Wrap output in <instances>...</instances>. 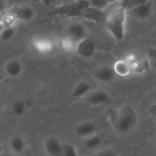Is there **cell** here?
I'll return each instance as SVG.
<instances>
[{
  "label": "cell",
  "mask_w": 156,
  "mask_h": 156,
  "mask_svg": "<svg viewBox=\"0 0 156 156\" xmlns=\"http://www.w3.org/2000/svg\"><path fill=\"white\" fill-rule=\"evenodd\" d=\"M88 7V0H75V1L61 3L53 8L51 15L64 18H82L85 10Z\"/></svg>",
  "instance_id": "3957f363"
},
{
  "label": "cell",
  "mask_w": 156,
  "mask_h": 156,
  "mask_svg": "<svg viewBox=\"0 0 156 156\" xmlns=\"http://www.w3.org/2000/svg\"><path fill=\"white\" fill-rule=\"evenodd\" d=\"M147 56L149 60H151L153 62H156V48L155 47H150L147 49Z\"/></svg>",
  "instance_id": "d4e9b609"
},
{
  "label": "cell",
  "mask_w": 156,
  "mask_h": 156,
  "mask_svg": "<svg viewBox=\"0 0 156 156\" xmlns=\"http://www.w3.org/2000/svg\"><path fill=\"white\" fill-rule=\"evenodd\" d=\"M34 48L40 53H48L52 50V43L49 39L45 38H38L33 41Z\"/></svg>",
  "instance_id": "e0dca14e"
},
{
  "label": "cell",
  "mask_w": 156,
  "mask_h": 156,
  "mask_svg": "<svg viewBox=\"0 0 156 156\" xmlns=\"http://www.w3.org/2000/svg\"><path fill=\"white\" fill-rule=\"evenodd\" d=\"M1 108H2V107H1V104H0V112H1Z\"/></svg>",
  "instance_id": "e575fe53"
},
{
  "label": "cell",
  "mask_w": 156,
  "mask_h": 156,
  "mask_svg": "<svg viewBox=\"0 0 156 156\" xmlns=\"http://www.w3.org/2000/svg\"><path fill=\"white\" fill-rule=\"evenodd\" d=\"M3 13V3L0 1V15Z\"/></svg>",
  "instance_id": "f1b7e54d"
},
{
  "label": "cell",
  "mask_w": 156,
  "mask_h": 156,
  "mask_svg": "<svg viewBox=\"0 0 156 156\" xmlns=\"http://www.w3.org/2000/svg\"><path fill=\"white\" fill-rule=\"evenodd\" d=\"M89 1V6L100 9H107L109 7V3L107 0H88Z\"/></svg>",
  "instance_id": "cb8c5ba5"
},
{
  "label": "cell",
  "mask_w": 156,
  "mask_h": 156,
  "mask_svg": "<svg viewBox=\"0 0 156 156\" xmlns=\"http://www.w3.org/2000/svg\"><path fill=\"white\" fill-rule=\"evenodd\" d=\"M32 2H34V3H40V2H41L42 0H31Z\"/></svg>",
  "instance_id": "1f68e13d"
},
{
  "label": "cell",
  "mask_w": 156,
  "mask_h": 156,
  "mask_svg": "<svg viewBox=\"0 0 156 156\" xmlns=\"http://www.w3.org/2000/svg\"><path fill=\"white\" fill-rule=\"evenodd\" d=\"M108 14V13L105 9H100L89 6L85 10L82 18L87 21H91L95 23H102V22L105 23Z\"/></svg>",
  "instance_id": "52a82bcc"
},
{
  "label": "cell",
  "mask_w": 156,
  "mask_h": 156,
  "mask_svg": "<svg viewBox=\"0 0 156 156\" xmlns=\"http://www.w3.org/2000/svg\"><path fill=\"white\" fill-rule=\"evenodd\" d=\"M93 74H94L95 79H97L98 81L102 82V83H108V82L113 80L116 75L113 66H110V65L98 66L95 70Z\"/></svg>",
  "instance_id": "7c38bea8"
},
{
  "label": "cell",
  "mask_w": 156,
  "mask_h": 156,
  "mask_svg": "<svg viewBox=\"0 0 156 156\" xmlns=\"http://www.w3.org/2000/svg\"><path fill=\"white\" fill-rule=\"evenodd\" d=\"M66 34L75 42H79L87 37V28L81 22H73L66 29Z\"/></svg>",
  "instance_id": "ba28073f"
},
{
  "label": "cell",
  "mask_w": 156,
  "mask_h": 156,
  "mask_svg": "<svg viewBox=\"0 0 156 156\" xmlns=\"http://www.w3.org/2000/svg\"><path fill=\"white\" fill-rule=\"evenodd\" d=\"M28 109V102L24 99H18L11 105V113L16 117H20L25 114Z\"/></svg>",
  "instance_id": "ac0fdd59"
},
{
  "label": "cell",
  "mask_w": 156,
  "mask_h": 156,
  "mask_svg": "<svg viewBox=\"0 0 156 156\" xmlns=\"http://www.w3.org/2000/svg\"><path fill=\"white\" fill-rule=\"evenodd\" d=\"M128 11L120 4L113 9L107 17L105 26L110 35L118 41L124 40L126 35V20Z\"/></svg>",
  "instance_id": "7a4b0ae2"
},
{
  "label": "cell",
  "mask_w": 156,
  "mask_h": 156,
  "mask_svg": "<svg viewBox=\"0 0 156 156\" xmlns=\"http://www.w3.org/2000/svg\"><path fill=\"white\" fill-rule=\"evenodd\" d=\"M113 69H114L116 75H119L120 77H127L132 73L133 66L128 60L121 59V60L117 61L114 63Z\"/></svg>",
  "instance_id": "4fadbf2b"
},
{
  "label": "cell",
  "mask_w": 156,
  "mask_h": 156,
  "mask_svg": "<svg viewBox=\"0 0 156 156\" xmlns=\"http://www.w3.org/2000/svg\"><path fill=\"white\" fill-rule=\"evenodd\" d=\"M102 141H103L102 137L98 133H96L85 139V147L87 150L94 151V150H97L102 144Z\"/></svg>",
  "instance_id": "d6986e66"
},
{
  "label": "cell",
  "mask_w": 156,
  "mask_h": 156,
  "mask_svg": "<svg viewBox=\"0 0 156 156\" xmlns=\"http://www.w3.org/2000/svg\"><path fill=\"white\" fill-rule=\"evenodd\" d=\"M61 3H66V2H71V1H75V0H61ZM60 3V4H61Z\"/></svg>",
  "instance_id": "f546056e"
},
{
  "label": "cell",
  "mask_w": 156,
  "mask_h": 156,
  "mask_svg": "<svg viewBox=\"0 0 156 156\" xmlns=\"http://www.w3.org/2000/svg\"><path fill=\"white\" fill-rule=\"evenodd\" d=\"M148 112L151 117L156 119V103H152L151 105L149 106L148 108Z\"/></svg>",
  "instance_id": "4316f807"
},
{
  "label": "cell",
  "mask_w": 156,
  "mask_h": 156,
  "mask_svg": "<svg viewBox=\"0 0 156 156\" xmlns=\"http://www.w3.org/2000/svg\"><path fill=\"white\" fill-rule=\"evenodd\" d=\"M96 156H116V153L112 150L106 149V150H102V151H98L96 154Z\"/></svg>",
  "instance_id": "484cf974"
},
{
  "label": "cell",
  "mask_w": 156,
  "mask_h": 156,
  "mask_svg": "<svg viewBox=\"0 0 156 156\" xmlns=\"http://www.w3.org/2000/svg\"><path fill=\"white\" fill-rule=\"evenodd\" d=\"M62 156H79L77 148L72 143H63Z\"/></svg>",
  "instance_id": "7402d4cb"
},
{
  "label": "cell",
  "mask_w": 156,
  "mask_h": 156,
  "mask_svg": "<svg viewBox=\"0 0 156 156\" xmlns=\"http://www.w3.org/2000/svg\"><path fill=\"white\" fill-rule=\"evenodd\" d=\"M63 142L56 136H50L44 141V150L49 156H62Z\"/></svg>",
  "instance_id": "8992f818"
},
{
  "label": "cell",
  "mask_w": 156,
  "mask_h": 156,
  "mask_svg": "<svg viewBox=\"0 0 156 156\" xmlns=\"http://www.w3.org/2000/svg\"><path fill=\"white\" fill-rule=\"evenodd\" d=\"M74 133L76 136L85 140L86 138L98 133V126L93 121H83L75 127Z\"/></svg>",
  "instance_id": "30bf717a"
},
{
  "label": "cell",
  "mask_w": 156,
  "mask_h": 156,
  "mask_svg": "<svg viewBox=\"0 0 156 156\" xmlns=\"http://www.w3.org/2000/svg\"><path fill=\"white\" fill-rule=\"evenodd\" d=\"M9 146L11 151H13L15 153H21L25 151L27 143L25 139L20 135H15L13 136L9 140Z\"/></svg>",
  "instance_id": "2e32d148"
},
{
  "label": "cell",
  "mask_w": 156,
  "mask_h": 156,
  "mask_svg": "<svg viewBox=\"0 0 156 156\" xmlns=\"http://www.w3.org/2000/svg\"><path fill=\"white\" fill-rule=\"evenodd\" d=\"M114 130L118 134H128L132 131L139 121L136 109L129 105H124L117 108L110 117Z\"/></svg>",
  "instance_id": "6da1fadb"
},
{
  "label": "cell",
  "mask_w": 156,
  "mask_h": 156,
  "mask_svg": "<svg viewBox=\"0 0 156 156\" xmlns=\"http://www.w3.org/2000/svg\"><path fill=\"white\" fill-rule=\"evenodd\" d=\"M150 0H123V1L120 3L124 9L128 11L130 9L136 7V6H139L142 3H145V2H148Z\"/></svg>",
  "instance_id": "603a6c76"
},
{
  "label": "cell",
  "mask_w": 156,
  "mask_h": 156,
  "mask_svg": "<svg viewBox=\"0 0 156 156\" xmlns=\"http://www.w3.org/2000/svg\"><path fill=\"white\" fill-rule=\"evenodd\" d=\"M16 35V28L13 25H9L6 26L5 29L3 30L1 35H0V40L2 41H11Z\"/></svg>",
  "instance_id": "ffe728a7"
},
{
  "label": "cell",
  "mask_w": 156,
  "mask_h": 156,
  "mask_svg": "<svg viewBox=\"0 0 156 156\" xmlns=\"http://www.w3.org/2000/svg\"><path fill=\"white\" fill-rule=\"evenodd\" d=\"M152 4L150 0L148 2L142 3L139 6L130 9L129 10H128V12L138 20H146L151 17L152 13Z\"/></svg>",
  "instance_id": "8fae6325"
},
{
  "label": "cell",
  "mask_w": 156,
  "mask_h": 156,
  "mask_svg": "<svg viewBox=\"0 0 156 156\" xmlns=\"http://www.w3.org/2000/svg\"><path fill=\"white\" fill-rule=\"evenodd\" d=\"M2 87V80H1V78H0V89H1Z\"/></svg>",
  "instance_id": "836d02e7"
},
{
  "label": "cell",
  "mask_w": 156,
  "mask_h": 156,
  "mask_svg": "<svg viewBox=\"0 0 156 156\" xmlns=\"http://www.w3.org/2000/svg\"><path fill=\"white\" fill-rule=\"evenodd\" d=\"M107 1L109 3V4H113V3H116L118 0H107Z\"/></svg>",
  "instance_id": "4dcf8cb0"
},
{
  "label": "cell",
  "mask_w": 156,
  "mask_h": 156,
  "mask_svg": "<svg viewBox=\"0 0 156 156\" xmlns=\"http://www.w3.org/2000/svg\"><path fill=\"white\" fill-rule=\"evenodd\" d=\"M91 85L87 83V81H80L73 89L72 95L74 98H81L87 97L91 92Z\"/></svg>",
  "instance_id": "9a60e30c"
},
{
  "label": "cell",
  "mask_w": 156,
  "mask_h": 156,
  "mask_svg": "<svg viewBox=\"0 0 156 156\" xmlns=\"http://www.w3.org/2000/svg\"><path fill=\"white\" fill-rule=\"evenodd\" d=\"M97 51V44L95 41L89 37H86L79 42H77L75 52L83 58H91Z\"/></svg>",
  "instance_id": "5b68a950"
},
{
  "label": "cell",
  "mask_w": 156,
  "mask_h": 156,
  "mask_svg": "<svg viewBox=\"0 0 156 156\" xmlns=\"http://www.w3.org/2000/svg\"><path fill=\"white\" fill-rule=\"evenodd\" d=\"M4 69L9 77H18L23 71V65L20 61L17 59H11L6 62Z\"/></svg>",
  "instance_id": "5bb4252c"
},
{
  "label": "cell",
  "mask_w": 156,
  "mask_h": 156,
  "mask_svg": "<svg viewBox=\"0 0 156 156\" xmlns=\"http://www.w3.org/2000/svg\"><path fill=\"white\" fill-rule=\"evenodd\" d=\"M56 1H57V0H42L41 3H42L44 6H46V7H51V6H52Z\"/></svg>",
  "instance_id": "83f0119b"
},
{
  "label": "cell",
  "mask_w": 156,
  "mask_h": 156,
  "mask_svg": "<svg viewBox=\"0 0 156 156\" xmlns=\"http://www.w3.org/2000/svg\"><path fill=\"white\" fill-rule=\"evenodd\" d=\"M2 150H3V146H2L1 142H0V153H1V152H2Z\"/></svg>",
  "instance_id": "d6a6232c"
},
{
  "label": "cell",
  "mask_w": 156,
  "mask_h": 156,
  "mask_svg": "<svg viewBox=\"0 0 156 156\" xmlns=\"http://www.w3.org/2000/svg\"><path fill=\"white\" fill-rule=\"evenodd\" d=\"M8 12L12 17L14 21L28 22L35 18L36 12L34 9L28 5H18L8 9Z\"/></svg>",
  "instance_id": "277c9868"
},
{
  "label": "cell",
  "mask_w": 156,
  "mask_h": 156,
  "mask_svg": "<svg viewBox=\"0 0 156 156\" xmlns=\"http://www.w3.org/2000/svg\"><path fill=\"white\" fill-rule=\"evenodd\" d=\"M61 45L62 47V49L65 51H75L76 49V45H77V42H75L73 40H72L70 37L66 36L64 37L62 41H61Z\"/></svg>",
  "instance_id": "44dd1931"
},
{
  "label": "cell",
  "mask_w": 156,
  "mask_h": 156,
  "mask_svg": "<svg viewBox=\"0 0 156 156\" xmlns=\"http://www.w3.org/2000/svg\"><path fill=\"white\" fill-rule=\"evenodd\" d=\"M87 100L89 103V105L93 107H100V106H105L108 105L111 98L110 96L103 90H95L91 91L87 96Z\"/></svg>",
  "instance_id": "9c48e42d"
}]
</instances>
